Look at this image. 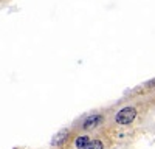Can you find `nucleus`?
<instances>
[{"label":"nucleus","instance_id":"obj_1","mask_svg":"<svg viewBox=\"0 0 155 149\" xmlns=\"http://www.w3.org/2000/svg\"><path fill=\"white\" fill-rule=\"evenodd\" d=\"M137 117V110L134 107H124L121 109L118 114H116V123L118 124H123V126H126V124H130Z\"/></svg>","mask_w":155,"mask_h":149},{"label":"nucleus","instance_id":"obj_5","mask_svg":"<svg viewBox=\"0 0 155 149\" xmlns=\"http://www.w3.org/2000/svg\"><path fill=\"white\" fill-rule=\"evenodd\" d=\"M84 149H104V144H102V141H99V140H93V141H90Z\"/></svg>","mask_w":155,"mask_h":149},{"label":"nucleus","instance_id":"obj_3","mask_svg":"<svg viewBox=\"0 0 155 149\" xmlns=\"http://www.w3.org/2000/svg\"><path fill=\"white\" fill-rule=\"evenodd\" d=\"M67 138H68V131H67V129H62V131H59V132L53 137L51 144H53V146H61V144H64V143L67 141Z\"/></svg>","mask_w":155,"mask_h":149},{"label":"nucleus","instance_id":"obj_4","mask_svg":"<svg viewBox=\"0 0 155 149\" xmlns=\"http://www.w3.org/2000/svg\"><path fill=\"white\" fill-rule=\"evenodd\" d=\"M88 143H90V137H87V135H81L74 140V144H76L78 149H84Z\"/></svg>","mask_w":155,"mask_h":149},{"label":"nucleus","instance_id":"obj_2","mask_svg":"<svg viewBox=\"0 0 155 149\" xmlns=\"http://www.w3.org/2000/svg\"><path fill=\"white\" fill-rule=\"evenodd\" d=\"M102 121H104V117L99 115V114L88 115V117L84 120V123H82V129H85V131H88V129H95V127L99 126Z\"/></svg>","mask_w":155,"mask_h":149}]
</instances>
